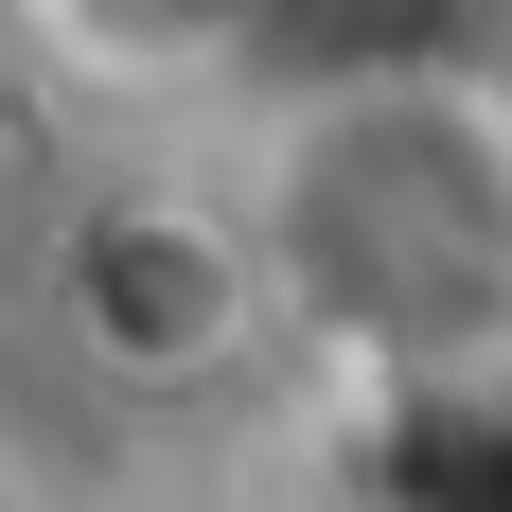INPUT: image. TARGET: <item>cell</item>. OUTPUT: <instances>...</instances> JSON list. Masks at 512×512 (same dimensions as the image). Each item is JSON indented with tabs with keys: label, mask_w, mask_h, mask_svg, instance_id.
<instances>
[{
	"label": "cell",
	"mask_w": 512,
	"mask_h": 512,
	"mask_svg": "<svg viewBox=\"0 0 512 512\" xmlns=\"http://www.w3.org/2000/svg\"><path fill=\"white\" fill-rule=\"evenodd\" d=\"M248 283L354 389H477L512 371V89L460 53L301 71L248 142Z\"/></svg>",
	"instance_id": "cell-1"
},
{
	"label": "cell",
	"mask_w": 512,
	"mask_h": 512,
	"mask_svg": "<svg viewBox=\"0 0 512 512\" xmlns=\"http://www.w3.org/2000/svg\"><path fill=\"white\" fill-rule=\"evenodd\" d=\"M18 18H36V53L89 71V89H195V71L265 53L283 0H18Z\"/></svg>",
	"instance_id": "cell-3"
},
{
	"label": "cell",
	"mask_w": 512,
	"mask_h": 512,
	"mask_svg": "<svg viewBox=\"0 0 512 512\" xmlns=\"http://www.w3.org/2000/svg\"><path fill=\"white\" fill-rule=\"evenodd\" d=\"M53 301L89 336V371H124V389H195V371H230L265 336L248 230L212 195H106L89 230H71V265H53Z\"/></svg>",
	"instance_id": "cell-2"
}]
</instances>
